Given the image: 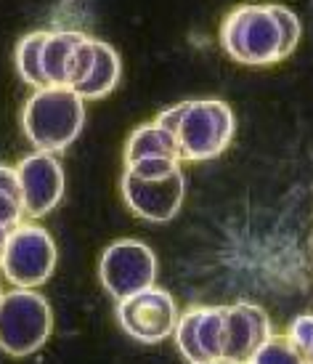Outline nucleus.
Segmentation results:
<instances>
[{
	"instance_id": "12",
	"label": "nucleus",
	"mask_w": 313,
	"mask_h": 364,
	"mask_svg": "<svg viewBox=\"0 0 313 364\" xmlns=\"http://www.w3.org/2000/svg\"><path fill=\"white\" fill-rule=\"evenodd\" d=\"M120 77H122L120 53L114 51V46H109V43L96 41V59H93L91 75L77 88H72V91L77 93L82 102H96V99L109 96L117 88Z\"/></svg>"
},
{
	"instance_id": "9",
	"label": "nucleus",
	"mask_w": 313,
	"mask_h": 364,
	"mask_svg": "<svg viewBox=\"0 0 313 364\" xmlns=\"http://www.w3.org/2000/svg\"><path fill=\"white\" fill-rule=\"evenodd\" d=\"M183 173H172L160 181H138L128 173H122L120 192L125 205L138 218L149 223H168L172 221L183 205Z\"/></svg>"
},
{
	"instance_id": "25",
	"label": "nucleus",
	"mask_w": 313,
	"mask_h": 364,
	"mask_svg": "<svg viewBox=\"0 0 313 364\" xmlns=\"http://www.w3.org/2000/svg\"><path fill=\"white\" fill-rule=\"evenodd\" d=\"M9 237H11V229L0 226V253H3V247H6V242H9Z\"/></svg>"
},
{
	"instance_id": "19",
	"label": "nucleus",
	"mask_w": 313,
	"mask_h": 364,
	"mask_svg": "<svg viewBox=\"0 0 313 364\" xmlns=\"http://www.w3.org/2000/svg\"><path fill=\"white\" fill-rule=\"evenodd\" d=\"M273 14H276V19H279V27H282V43H284V56H290V53L297 48V43H300V35H303V24L297 19V14L292 9H287L282 3H271Z\"/></svg>"
},
{
	"instance_id": "5",
	"label": "nucleus",
	"mask_w": 313,
	"mask_h": 364,
	"mask_svg": "<svg viewBox=\"0 0 313 364\" xmlns=\"http://www.w3.org/2000/svg\"><path fill=\"white\" fill-rule=\"evenodd\" d=\"M234 120L231 107L221 99H197L189 102V109L183 114L181 131H178V149L181 160L202 162L212 160L229 149L234 139Z\"/></svg>"
},
{
	"instance_id": "11",
	"label": "nucleus",
	"mask_w": 313,
	"mask_h": 364,
	"mask_svg": "<svg viewBox=\"0 0 313 364\" xmlns=\"http://www.w3.org/2000/svg\"><path fill=\"white\" fill-rule=\"evenodd\" d=\"M88 35L80 30H53L43 46V75L48 85H67L70 88V70L77 46Z\"/></svg>"
},
{
	"instance_id": "23",
	"label": "nucleus",
	"mask_w": 313,
	"mask_h": 364,
	"mask_svg": "<svg viewBox=\"0 0 313 364\" xmlns=\"http://www.w3.org/2000/svg\"><path fill=\"white\" fill-rule=\"evenodd\" d=\"M186 109H189V102H181L175 104V107H168V109H162L157 117H154V122L160 125L162 131H168L172 136V139H178V131H181V122H183V114H186Z\"/></svg>"
},
{
	"instance_id": "18",
	"label": "nucleus",
	"mask_w": 313,
	"mask_h": 364,
	"mask_svg": "<svg viewBox=\"0 0 313 364\" xmlns=\"http://www.w3.org/2000/svg\"><path fill=\"white\" fill-rule=\"evenodd\" d=\"M181 171V160L175 157H152V160H138L133 165H125V173L138 178V181H160L172 173Z\"/></svg>"
},
{
	"instance_id": "20",
	"label": "nucleus",
	"mask_w": 313,
	"mask_h": 364,
	"mask_svg": "<svg viewBox=\"0 0 313 364\" xmlns=\"http://www.w3.org/2000/svg\"><path fill=\"white\" fill-rule=\"evenodd\" d=\"M93 59H96V41L93 38H85V41L77 46L75 51V59H72V70H70V88H77L93 70Z\"/></svg>"
},
{
	"instance_id": "27",
	"label": "nucleus",
	"mask_w": 313,
	"mask_h": 364,
	"mask_svg": "<svg viewBox=\"0 0 313 364\" xmlns=\"http://www.w3.org/2000/svg\"><path fill=\"white\" fill-rule=\"evenodd\" d=\"M0 258H3V253H0Z\"/></svg>"
},
{
	"instance_id": "3",
	"label": "nucleus",
	"mask_w": 313,
	"mask_h": 364,
	"mask_svg": "<svg viewBox=\"0 0 313 364\" xmlns=\"http://www.w3.org/2000/svg\"><path fill=\"white\" fill-rule=\"evenodd\" d=\"M53 333V311L48 298L38 290L0 295V348L9 356H30L48 343Z\"/></svg>"
},
{
	"instance_id": "6",
	"label": "nucleus",
	"mask_w": 313,
	"mask_h": 364,
	"mask_svg": "<svg viewBox=\"0 0 313 364\" xmlns=\"http://www.w3.org/2000/svg\"><path fill=\"white\" fill-rule=\"evenodd\" d=\"M99 279L114 301H125L157 284V255L146 242H111L99 261Z\"/></svg>"
},
{
	"instance_id": "15",
	"label": "nucleus",
	"mask_w": 313,
	"mask_h": 364,
	"mask_svg": "<svg viewBox=\"0 0 313 364\" xmlns=\"http://www.w3.org/2000/svg\"><path fill=\"white\" fill-rule=\"evenodd\" d=\"M45 38L48 32L45 30H35L30 35H24L13 51V61H16V72L19 77L30 88H48V80L43 75V46H45Z\"/></svg>"
},
{
	"instance_id": "2",
	"label": "nucleus",
	"mask_w": 313,
	"mask_h": 364,
	"mask_svg": "<svg viewBox=\"0 0 313 364\" xmlns=\"http://www.w3.org/2000/svg\"><path fill=\"white\" fill-rule=\"evenodd\" d=\"M221 46L234 61L265 67L284 61L282 27L271 3H242L221 24Z\"/></svg>"
},
{
	"instance_id": "1",
	"label": "nucleus",
	"mask_w": 313,
	"mask_h": 364,
	"mask_svg": "<svg viewBox=\"0 0 313 364\" xmlns=\"http://www.w3.org/2000/svg\"><path fill=\"white\" fill-rule=\"evenodd\" d=\"M85 125V102L67 85L32 91L21 109V131L35 152H64Z\"/></svg>"
},
{
	"instance_id": "17",
	"label": "nucleus",
	"mask_w": 313,
	"mask_h": 364,
	"mask_svg": "<svg viewBox=\"0 0 313 364\" xmlns=\"http://www.w3.org/2000/svg\"><path fill=\"white\" fill-rule=\"evenodd\" d=\"M247 364H308L305 356L295 348L287 335H271L265 343L253 354Z\"/></svg>"
},
{
	"instance_id": "22",
	"label": "nucleus",
	"mask_w": 313,
	"mask_h": 364,
	"mask_svg": "<svg viewBox=\"0 0 313 364\" xmlns=\"http://www.w3.org/2000/svg\"><path fill=\"white\" fill-rule=\"evenodd\" d=\"M21 218H24V205H21V200L0 192V226H6V229L13 232L16 226L24 223Z\"/></svg>"
},
{
	"instance_id": "14",
	"label": "nucleus",
	"mask_w": 313,
	"mask_h": 364,
	"mask_svg": "<svg viewBox=\"0 0 313 364\" xmlns=\"http://www.w3.org/2000/svg\"><path fill=\"white\" fill-rule=\"evenodd\" d=\"M199 348L210 364H223L226 359V338H229V306H202L199 309Z\"/></svg>"
},
{
	"instance_id": "24",
	"label": "nucleus",
	"mask_w": 313,
	"mask_h": 364,
	"mask_svg": "<svg viewBox=\"0 0 313 364\" xmlns=\"http://www.w3.org/2000/svg\"><path fill=\"white\" fill-rule=\"evenodd\" d=\"M0 192H6V194H11V197H16V200H21L19 173H16V168L0 165Z\"/></svg>"
},
{
	"instance_id": "26",
	"label": "nucleus",
	"mask_w": 313,
	"mask_h": 364,
	"mask_svg": "<svg viewBox=\"0 0 313 364\" xmlns=\"http://www.w3.org/2000/svg\"><path fill=\"white\" fill-rule=\"evenodd\" d=\"M305 362L313 364V346H311V351H308V356H305Z\"/></svg>"
},
{
	"instance_id": "10",
	"label": "nucleus",
	"mask_w": 313,
	"mask_h": 364,
	"mask_svg": "<svg viewBox=\"0 0 313 364\" xmlns=\"http://www.w3.org/2000/svg\"><path fill=\"white\" fill-rule=\"evenodd\" d=\"M271 335V319L263 311V306L253 301L229 306V338L223 364H247Z\"/></svg>"
},
{
	"instance_id": "4",
	"label": "nucleus",
	"mask_w": 313,
	"mask_h": 364,
	"mask_svg": "<svg viewBox=\"0 0 313 364\" xmlns=\"http://www.w3.org/2000/svg\"><path fill=\"white\" fill-rule=\"evenodd\" d=\"M56 269V242L38 223H21L3 247L0 272L13 287L35 290L51 279Z\"/></svg>"
},
{
	"instance_id": "16",
	"label": "nucleus",
	"mask_w": 313,
	"mask_h": 364,
	"mask_svg": "<svg viewBox=\"0 0 313 364\" xmlns=\"http://www.w3.org/2000/svg\"><path fill=\"white\" fill-rule=\"evenodd\" d=\"M197 322H199V309H189L186 314H181L172 338H175V346H178V354H181L189 364H210L207 359H204L202 348H199Z\"/></svg>"
},
{
	"instance_id": "8",
	"label": "nucleus",
	"mask_w": 313,
	"mask_h": 364,
	"mask_svg": "<svg viewBox=\"0 0 313 364\" xmlns=\"http://www.w3.org/2000/svg\"><path fill=\"white\" fill-rule=\"evenodd\" d=\"M24 215L43 218L64 197V168L51 152H30L16 165Z\"/></svg>"
},
{
	"instance_id": "13",
	"label": "nucleus",
	"mask_w": 313,
	"mask_h": 364,
	"mask_svg": "<svg viewBox=\"0 0 313 364\" xmlns=\"http://www.w3.org/2000/svg\"><path fill=\"white\" fill-rule=\"evenodd\" d=\"M152 157H175L181 160L178 139H172L168 131H162L157 122H143L131 133L125 144V165H133L138 160H152Z\"/></svg>"
},
{
	"instance_id": "7",
	"label": "nucleus",
	"mask_w": 313,
	"mask_h": 364,
	"mask_svg": "<svg viewBox=\"0 0 313 364\" xmlns=\"http://www.w3.org/2000/svg\"><path fill=\"white\" fill-rule=\"evenodd\" d=\"M117 322L138 343H162L175 333L178 306L162 287H149L125 301H117Z\"/></svg>"
},
{
	"instance_id": "21",
	"label": "nucleus",
	"mask_w": 313,
	"mask_h": 364,
	"mask_svg": "<svg viewBox=\"0 0 313 364\" xmlns=\"http://www.w3.org/2000/svg\"><path fill=\"white\" fill-rule=\"evenodd\" d=\"M287 341H290L303 356H308V351H311V346H313V314H303V316H297V319L290 324Z\"/></svg>"
}]
</instances>
